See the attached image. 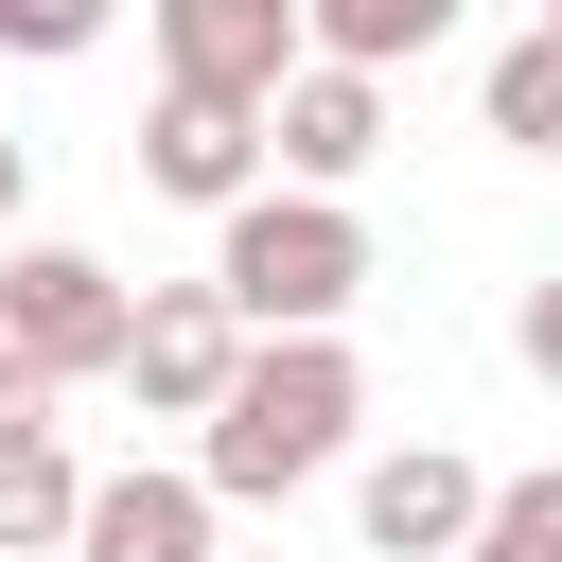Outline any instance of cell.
<instances>
[{
	"instance_id": "4fadbf2b",
	"label": "cell",
	"mask_w": 562,
	"mask_h": 562,
	"mask_svg": "<svg viewBox=\"0 0 562 562\" xmlns=\"http://www.w3.org/2000/svg\"><path fill=\"white\" fill-rule=\"evenodd\" d=\"M457 562H562V474H492L474 527H457Z\"/></svg>"
},
{
	"instance_id": "2e32d148",
	"label": "cell",
	"mask_w": 562,
	"mask_h": 562,
	"mask_svg": "<svg viewBox=\"0 0 562 562\" xmlns=\"http://www.w3.org/2000/svg\"><path fill=\"white\" fill-rule=\"evenodd\" d=\"M35 422H53V369H35V351H0V439H35Z\"/></svg>"
},
{
	"instance_id": "3957f363",
	"label": "cell",
	"mask_w": 562,
	"mask_h": 562,
	"mask_svg": "<svg viewBox=\"0 0 562 562\" xmlns=\"http://www.w3.org/2000/svg\"><path fill=\"white\" fill-rule=\"evenodd\" d=\"M123 263L105 246H53V228H0V351H35L53 386H105V351H123Z\"/></svg>"
},
{
	"instance_id": "52a82bcc",
	"label": "cell",
	"mask_w": 562,
	"mask_h": 562,
	"mask_svg": "<svg viewBox=\"0 0 562 562\" xmlns=\"http://www.w3.org/2000/svg\"><path fill=\"white\" fill-rule=\"evenodd\" d=\"M70 562H211V474L140 457V474H88L70 492Z\"/></svg>"
},
{
	"instance_id": "e0dca14e",
	"label": "cell",
	"mask_w": 562,
	"mask_h": 562,
	"mask_svg": "<svg viewBox=\"0 0 562 562\" xmlns=\"http://www.w3.org/2000/svg\"><path fill=\"white\" fill-rule=\"evenodd\" d=\"M18 193H35V140H0V228H18Z\"/></svg>"
},
{
	"instance_id": "9c48e42d",
	"label": "cell",
	"mask_w": 562,
	"mask_h": 562,
	"mask_svg": "<svg viewBox=\"0 0 562 562\" xmlns=\"http://www.w3.org/2000/svg\"><path fill=\"white\" fill-rule=\"evenodd\" d=\"M140 176H158L176 211H228V193L263 176V105H211V88H158V105H140Z\"/></svg>"
},
{
	"instance_id": "5b68a950",
	"label": "cell",
	"mask_w": 562,
	"mask_h": 562,
	"mask_svg": "<svg viewBox=\"0 0 562 562\" xmlns=\"http://www.w3.org/2000/svg\"><path fill=\"white\" fill-rule=\"evenodd\" d=\"M228 351H246V316H228L211 281H158V299H123V351H105V386H140V422H211Z\"/></svg>"
},
{
	"instance_id": "277c9868",
	"label": "cell",
	"mask_w": 562,
	"mask_h": 562,
	"mask_svg": "<svg viewBox=\"0 0 562 562\" xmlns=\"http://www.w3.org/2000/svg\"><path fill=\"white\" fill-rule=\"evenodd\" d=\"M263 158H281L299 193H351V176L386 158V70H351V53H299V70L263 88Z\"/></svg>"
},
{
	"instance_id": "9a60e30c",
	"label": "cell",
	"mask_w": 562,
	"mask_h": 562,
	"mask_svg": "<svg viewBox=\"0 0 562 562\" xmlns=\"http://www.w3.org/2000/svg\"><path fill=\"white\" fill-rule=\"evenodd\" d=\"M509 351H527V386L562 404V281H527V299H509Z\"/></svg>"
},
{
	"instance_id": "ba28073f",
	"label": "cell",
	"mask_w": 562,
	"mask_h": 562,
	"mask_svg": "<svg viewBox=\"0 0 562 562\" xmlns=\"http://www.w3.org/2000/svg\"><path fill=\"white\" fill-rule=\"evenodd\" d=\"M474 457L457 439H404V457H369V492H351V527H369V562H457V527H474Z\"/></svg>"
},
{
	"instance_id": "7c38bea8",
	"label": "cell",
	"mask_w": 562,
	"mask_h": 562,
	"mask_svg": "<svg viewBox=\"0 0 562 562\" xmlns=\"http://www.w3.org/2000/svg\"><path fill=\"white\" fill-rule=\"evenodd\" d=\"M439 35H457V0H299V53H351V70H404Z\"/></svg>"
},
{
	"instance_id": "6da1fadb",
	"label": "cell",
	"mask_w": 562,
	"mask_h": 562,
	"mask_svg": "<svg viewBox=\"0 0 562 562\" xmlns=\"http://www.w3.org/2000/svg\"><path fill=\"white\" fill-rule=\"evenodd\" d=\"M351 422H369L351 334H246L228 386H211V422H193V474H211V509H281L299 474L351 457Z\"/></svg>"
},
{
	"instance_id": "8fae6325",
	"label": "cell",
	"mask_w": 562,
	"mask_h": 562,
	"mask_svg": "<svg viewBox=\"0 0 562 562\" xmlns=\"http://www.w3.org/2000/svg\"><path fill=\"white\" fill-rule=\"evenodd\" d=\"M70 492H88V474H70V439H53V422H35V439H0V562H53V544H70Z\"/></svg>"
},
{
	"instance_id": "7a4b0ae2",
	"label": "cell",
	"mask_w": 562,
	"mask_h": 562,
	"mask_svg": "<svg viewBox=\"0 0 562 562\" xmlns=\"http://www.w3.org/2000/svg\"><path fill=\"white\" fill-rule=\"evenodd\" d=\"M211 299H228L246 334H334V316L369 299V228H351V193L246 176V193L211 211Z\"/></svg>"
},
{
	"instance_id": "8992f818",
	"label": "cell",
	"mask_w": 562,
	"mask_h": 562,
	"mask_svg": "<svg viewBox=\"0 0 562 562\" xmlns=\"http://www.w3.org/2000/svg\"><path fill=\"white\" fill-rule=\"evenodd\" d=\"M158 35V88H211V105H263L299 70V0H140Z\"/></svg>"
},
{
	"instance_id": "30bf717a",
	"label": "cell",
	"mask_w": 562,
	"mask_h": 562,
	"mask_svg": "<svg viewBox=\"0 0 562 562\" xmlns=\"http://www.w3.org/2000/svg\"><path fill=\"white\" fill-rule=\"evenodd\" d=\"M474 105H492V140H509V158H562V0L492 53V88H474Z\"/></svg>"
},
{
	"instance_id": "ac0fdd59",
	"label": "cell",
	"mask_w": 562,
	"mask_h": 562,
	"mask_svg": "<svg viewBox=\"0 0 562 562\" xmlns=\"http://www.w3.org/2000/svg\"><path fill=\"white\" fill-rule=\"evenodd\" d=\"M211 562H228V544H211Z\"/></svg>"
},
{
	"instance_id": "5bb4252c",
	"label": "cell",
	"mask_w": 562,
	"mask_h": 562,
	"mask_svg": "<svg viewBox=\"0 0 562 562\" xmlns=\"http://www.w3.org/2000/svg\"><path fill=\"white\" fill-rule=\"evenodd\" d=\"M105 18H123V0H0V53H35V70H53V53H88Z\"/></svg>"
}]
</instances>
